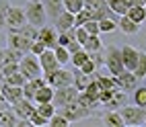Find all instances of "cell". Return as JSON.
Wrapping results in <instances>:
<instances>
[{
    "mask_svg": "<svg viewBox=\"0 0 146 127\" xmlns=\"http://www.w3.org/2000/svg\"><path fill=\"white\" fill-rule=\"evenodd\" d=\"M0 99H2V88H0Z\"/></svg>",
    "mask_w": 146,
    "mask_h": 127,
    "instance_id": "obj_50",
    "label": "cell"
},
{
    "mask_svg": "<svg viewBox=\"0 0 146 127\" xmlns=\"http://www.w3.org/2000/svg\"><path fill=\"white\" fill-rule=\"evenodd\" d=\"M78 70L84 72V74H95V72H97V64L93 62V57H89V60H86V62L78 68Z\"/></svg>",
    "mask_w": 146,
    "mask_h": 127,
    "instance_id": "obj_43",
    "label": "cell"
},
{
    "mask_svg": "<svg viewBox=\"0 0 146 127\" xmlns=\"http://www.w3.org/2000/svg\"><path fill=\"white\" fill-rule=\"evenodd\" d=\"M2 64H4V47H0V82H2Z\"/></svg>",
    "mask_w": 146,
    "mask_h": 127,
    "instance_id": "obj_46",
    "label": "cell"
},
{
    "mask_svg": "<svg viewBox=\"0 0 146 127\" xmlns=\"http://www.w3.org/2000/svg\"><path fill=\"white\" fill-rule=\"evenodd\" d=\"M45 80H47V84H52L54 88L70 86V84H74V72H70V70H66L64 66H60L56 72H52L50 76H45Z\"/></svg>",
    "mask_w": 146,
    "mask_h": 127,
    "instance_id": "obj_7",
    "label": "cell"
},
{
    "mask_svg": "<svg viewBox=\"0 0 146 127\" xmlns=\"http://www.w3.org/2000/svg\"><path fill=\"white\" fill-rule=\"evenodd\" d=\"M82 49H86L89 53H95V51H101L103 49V43H101V39L99 35H89V39L82 43Z\"/></svg>",
    "mask_w": 146,
    "mask_h": 127,
    "instance_id": "obj_26",
    "label": "cell"
},
{
    "mask_svg": "<svg viewBox=\"0 0 146 127\" xmlns=\"http://www.w3.org/2000/svg\"><path fill=\"white\" fill-rule=\"evenodd\" d=\"M25 53L19 51V49H13V47H4V62H21V57Z\"/></svg>",
    "mask_w": 146,
    "mask_h": 127,
    "instance_id": "obj_33",
    "label": "cell"
},
{
    "mask_svg": "<svg viewBox=\"0 0 146 127\" xmlns=\"http://www.w3.org/2000/svg\"><path fill=\"white\" fill-rule=\"evenodd\" d=\"M31 45H33V39L21 35L19 31H11V29H8V33H6V47H13V49H19L23 53H29Z\"/></svg>",
    "mask_w": 146,
    "mask_h": 127,
    "instance_id": "obj_8",
    "label": "cell"
},
{
    "mask_svg": "<svg viewBox=\"0 0 146 127\" xmlns=\"http://www.w3.org/2000/svg\"><path fill=\"white\" fill-rule=\"evenodd\" d=\"M99 29H101V33H113V31H117V29H119L117 18H111V16L99 18Z\"/></svg>",
    "mask_w": 146,
    "mask_h": 127,
    "instance_id": "obj_25",
    "label": "cell"
},
{
    "mask_svg": "<svg viewBox=\"0 0 146 127\" xmlns=\"http://www.w3.org/2000/svg\"><path fill=\"white\" fill-rule=\"evenodd\" d=\"M43 2V8H45V14L50 21H56L66 8H64V0H41Z\"/></svg>",
    "mask_w": 146,
    "mask_h": 127,
    "instance_id": "obj_16",
    "label": "cell"
},
{
    "mask_svg": "<svg viewBox=\"0 0 146 127\" xmlns=\"http://www.w3.org/2000/svg\"><path fill=\"white\" fill-rule=\"evenodd\" d=\"M89 57H91V53L86 51V49H78V51H74V53L70 55V64H74V68L78 70V68H80L86 60H89Z\"/></svg>",
    "mask_w": 146,
    "mask_h": 127,
    "instance_id": "obj_29",
    "label": "cell"
},
{
    "mask_svg": "<svg viewBox=\"0 0 146 127\" xmlns=\"http://www.w3.org/2000/svg\"><path fill=\"white\" fill-rule=\"evenodd\" d=\"M123 105H128V92L121 90V88H115L113 94H111V99L107 101L103 107H105V109H109V111H119Z\"/></svg>",
    "mask_w": 146,
    "mask_h": 127,
    "instance_id": "obj_14",
    "label": "cell"
},
{
    "mask_svg": "<svg viewBox=\"0 0 146 127\" xmlns=\"http://www.w3.org/2000/svg\"><path fill=\"white\" fill-rule=\"evenodd\" d=\"M58 109V113H62L64 117L70 123H76V121H82V119H86V117L91 115V109H86V107H82L78 101L76 103H72V105H66V107H56Z\"/></svg>",
    "mask_w": 146,
    "mask_h": 127,
    "instance_id": "obj_4",
    "label": "cell"
},
{
    "mask_svg": "<svg viewBox=\"0 0 146 127\" xmlns=\"http://www.w3.org/2000/svg\"><path fill=\"white\" fill-rule=\"evenodd\" d=\"M117 78V82H119V88L121 90H134L136 88V82H138V76H136L134 72H130V70H123L119 76H115Z\"/></svg>",
    "mask_w": 146,
    "mask_h": 127,
    "instance_id": "obj_19",
    "label": "cell"
},
{
    "mask_svg": "<svg viewBox=\"0 0 146 127\" xmlns=\"http://www.w3.org/2000/svg\"><path fill=\"white\" fill-rule=\"evenodd\" d=\"M107 4H109V8L117 16L128 14V11H130V2H128V0H107Z\"/></svg>",
    "mask_w": 146,
    "mask_h": 127,
    "instance_id": "obj_23",
    "label": "cell"
},
{
    "mask_svg": "<svg viewBox=\"0 0 146 127\" xmlns=\"http://www.w3.org/2000/svg\"><path fill=\"white\" fill-rule=\"evenodd\" d=\"M35 113H39V115H43V117H50L56 113V105L54 103H37L35 105Z\"/></svg>",
    "mask_w": 146,
    "mask_h": 127,
    "instance_id": "obj_30",
    "label": "cell"
},
{
    "mask_svg": "<svg viewBox=\"0 0 146 127\" xmlns=\"http://www.w3.org/2000/svg\"><path fill=\"white\" fill-rule=\"evenodd\" d=\"M13 111L17 113L19 119L29 121V117L35 113V105H33V101H31V99H25V96H23V99L19 101V103H15V105H13Z\"/></svg>",
    "mask_w": 146,
    "mask_h": 127,
    "instance_id": "obj_12",
    "label": "cell"
},
{
    "mask_svg": "<svg viewBox=\"0 0 146 127\" xmlns=\"http://www.w3.org/2000/svg\"><path fill=\"white\" fill-rule=\"evenodd\" d=\"M45 49H47V47H45V43H43V41H39V39H35V41H33V45H31V49H29V51H31L33 55H41Z\"/></svg>",
    "mask_w": 146,
    "mask_h": 127,
    "instance_id": "obj_44",
    "label": "cell"
},
{
    "mask_svg": "<svg viewBox=\"0 0 146 127\" xmlns=\"http://www.w3.org/2000/svg\"><path fill=\"white\" fill-rule=\"evenodd\" d=\"M144 125H146V113H144Z\"/></svg>",
    "mask_w": 146,
    "mask_h": 127,
    "instance_id": "obj_49",
    "label": "cell"
},
{
    "mask_svg": "<svg viewBox=\"0 0 146 127\" xmlns=\"http://www.w3.org/2000/svg\"><path fill=\"white\" fill-rule=\"evenodd\" d=\"M50 125H52V127H68V125H70V121H68L62 113H58V109H56V113L50 117Z\"/></svg>",
    "mask_w": 146,
    "mask_h": 127,
    "instance_id": "obj_31",
    "label": "cell"
},
{
    "mask_svg": "<svg viewBox=\"0 0 146 127\" xmlns=\"http://www.w3.org/2000/svg\"><path fill=\"white\" fill-rule=\"evenodd\" d=\"M19 72L25 74L27 80H31V78H37L41 76V64H39V57L33 55L31 51L25 53L21 57V62H19Z\"/></svg>",
    "mask_w": 146,
    "mask_h": 127,
    "instance_id": "obj_2",
    "label": "cell"
},
{
    "mask_svg": "<svg viewBox=\"0 0 146 127\" xmlns=\"http://www.w3.org/2000/svg\"><path fill=\"white\" fill-rule=\"evenodd\" d=\"M105 68L109 70L111 76H119L125 66H123V57H121V49L119 47H109L107 49V55H105Z\"/></svg>",
    "mask_w": 146,
    "mask_h": 127,
    "instance_id": "obj_5",
    "label": "cell"
},
{
    "mask_svg": "<svg viewBox=\"0 0 146 127\" xmlns=\"http://www.w3.org/2000/svg\"><path fill=\"white\" fill-rule=\"evenodd\" d=\"M54 27H56V31L58 33H64V31H70V29L74 27V13L70 11H64L60 16L54 21Z\"/></svg>",
    "mask_w": 146,
    "mask_h": 127,
    "instance_id": "obj_17",
    "label": "cell"
},
{
    "mask_svg": "<svg viewBox=\"0 0 146 127\" xmlns=\"http://www.w3.org/2000/svg\"><path fill=\"white\" fill-rule=\"evenodd\" d=\"M121 57H123L125 70L134 72L136 64H138V60H140V51L136 49V47H132V45H123V47H121Z\"/></svg>",
    "mask_w": 146,
    "mask_h": 127,
    "instance_id": "obj_13",
    "label": "cell"
},
{
    "mask_svg": "<svg viewBox=\"0 0 146 127\" xmlns=\"http://www.w3.org/2000/svg\"><path fill=\"white\" fill-rule=\"evenodd\" d=\"M121 117H123V123L125 125H144V113H146V107H138V105H123L119 109Z\"/></svg>",
    "mask_w": 146,
    "mask_h": 127,
    "instance_id": "obj_3",
    "label": "cell"
},
{
    "mask_svg": "<svg viewBox=\"0 0 146 127\" xmlns=\"http://www.w3.org/2000/svg\"><path fill=\"white\" fill-rule=\"evenodd\" d=\"M4 82H6V84H13V86H23V84L27 82V78H25V74H21V72H15V74H11V76H6Z\"/></svg>",
    "mask_w": 146,
    "mask_h": 127,
    "instance_id": "obj_35",
    "label": "cell"
},
{
    "mask_svg": "<svg viewBox=\"0 0 146 127\" xmlns=\"http://www.w3.org/2000/svg\"><path fill=\"white\" fill-rule=\"evenodd\" d=\"M54 92H56V88H54L52 84L39 86V88H37V92H35V96H33L35 105H37V103H54Z\"/></svg>",
    "mask_w": 146,
    "mask_h": 127,
    "instance_id": "obj_20",
    "label": "cell"
},
{
    "mask_svg": "<svg viewBox=\"0 0 146 127\" xmlns=\"http://www.w3.org/2000/svg\"><path fill=\"white\" fill-rule=\"evenodd\" d=\"M86 31H89V35H101V29H99V21H86L82 25Z\"/></svg>",
    "mask_w": 146,
    "mask_h": 127,
    "instance_id": "obj_42",
    "label": "cell"
},
{
    "mask_svg": "<svg viewBox=\"0 0 146 127\" xmlns=\"http://www.w3.org/2000/svg\"><path fill=\"white\" fill-rule=\"evenodd\" d=\"M27 2H41V0H27Z\"/></svg>",
    "mask_w": 146,
    "mask_h": 127,
    "instance_id": "obj_48",
    "label": "cell"
},
{
    "mask_svg": "<svg viewBox=\"0 0 146 127\" xmlns=\"http://www.w3.org/2000/svg\"><path fill=\"white\" fill-rule=\"evenodd\" d=\"M74 37H76V41L82 45L86 39H89V31H86L84 27H74Z\"/></svg>",
    "mask_w": 146,
    "mask_h": 127,
    "instance_id": "obj_41",
    "label": "cell"
},
{
    "mask_svg": "<svg viewBox=\"0 0 146 127\" xmlns=\"http://www.w3.org/2000/svg\"><path fill=\"white\" fill-rule=\"evenodd\" d=\"M27 25V14L23 6H8L6 11V27L8 29H19Z\"/></svg>",
    "mask_w": 146,
    "mask_h": 127,
    "instance_id": "obj_9",
    "label": "cell"
},
{
    "mask_svg": "<svg viewBox=\"0 0 146 127\" xmlns=\"http://www.w3.org/2000/svg\"><path fill=\"white\" fill-rule=\"evenodd\" d=\"M37 39L45 43L47 49H54V47L58 45V31H56V27H45V25H43V27L39 29Z\"/></svg>",
    "mask_w": 146,
    "mask_h": 127,
    "instance_id": "obj_15",
    "label": "cell"
},
{
    "mask_svg": "<svg viewBox=\"0 0 146 127\" xmlns=\"http://www.w3.org/2000/svg\"><path fill=\"white\" fill-rule=\"evenodd\" d=\"M134 105H138V107H146V86L134 88Z\"/></svg>",
    "mask_w": 146,
    "mask_h": 127,
    "instance_id": "obj_36",
    "label": "cell"
},
{
    "mask_svg": "<svg viewBox=\"0 0 146 127\" xmlns=\"http://www.w3.org/2000/svg\"><path fill=\"white\" fill-rule=\"evenodd\" d=\"M37 57H39V64H41V74H43V76H50L52 72H56L58 68H60V64H58V60H56L54 49H45L41 55H37Z\"/></svg>",
    "mask_w": 146,
    "mask_h": 127,
    "instance_id": "obj_10",
    "label": "cell"
},
{
    "mask_svg": "<svg viewBox=\"0 0 146 127\" xmlns=\"http://www.w3.org/2000/svg\"><path fill=\"white\" fill-rule=\"evenodd\" d=\"M19 117L13 111V107H6V109L0 111V125H8V127H19Z\"/></svg>",
    "mask_w": 146,
    "mask_h": 127,
    "instance_id": "obj_21",
    "label": "cell"
},
{
    "mask_svg": "<svg viewBox=\"0 0 146 127\" xmlns=\"http://www.w3.org/2000/svg\"><path fill=\"white\" fill-rule=\"evenodd\" d=\"M15 72H19V62H4L2 64V82L6 76H11Z\"/></svg>",
    "mask_w": 146,
    "mask_h": 127,
    "instance_id": "obj_37",
    "label": "cell"
},
{
    "mask_svg": "<svg viewBox=\"0 0 146 127\" xmlns=\"http://www.w3.org/2000/svg\"><path fill=\"white\" fill-rule=\"evenodd\" d=\"M0 88H2V99L8 103V105H15L23 99V86H13V84H6V82H0Z\"/></svg>",
    "mask_w": 146,
    "mask_h": 127,
    "instance_id": "obj_11",
    "label": "cell"
},
{
    "mask_svg": "<svg viewBox=\"0 0 146 127\" xmlns=\"http://www.w3.org/2000/svg\"><path fill=\"white\" fill-rule=\"evenodd\" d=\"M144 8H146V4H144Z\"/></svg>",
    "mask_w": 146,
    "mask_h": 127,
    "instance_id": "obj_51",
    "label": "cell"
},
{
    "mask_svg": "<svg viewBox=\"0 0 146 127\" xmlns=\"http://www.w3.org/2000/svg\"><path fill=\"white\" fill-rule=\"evenodd\" d=\"M134 74L138 76V80L146 78V53H142V51H140V60H138V64H136V68H134Z\"/></svg>",
    "mask_w": 146,
    "mask_h": 127,
    "instance_id": "obj_32",
    "label": "cell"
},
{
    "mask_svg": "<svg viewBox=\"0 0 146 127\" xmlns=\"http://www.w3.org/2000/svg\"><path fill=\"white\" fill-rule=\"evenodd\" d=\"M130 6H144L146 4V0H128Z\"/></svg>",
    "mask_w": 146,
    "mask_h": 127,
    "instance_id": "obj_47",
    "label": "cell"
},
{
    "mask_svg": "<svg viewBox=\"0 0 146 127\" xmlns=\"http://www.w3.org/2000/svg\"><path fill=\"white\" fill-rule=\"evenodd\" d=\"M103 123L109 125V127H123V125H125L119 111H107V113L103 115Z\"/></svg>",
    "mask_w": 146,
    "mask_h": 127,
    "instance_id": "obj_22",
    "label": "cell"
},
{
    "mask_svg": "<svg viewBox=\"0 0 146 127\" xmlns=\"http://www.w3.org/2000/svg\"><path fill=\"white\" fill-rule=\"evenodd\" d=\"M93 78H95V74H84V72L78 70V74H74V86L82 92V90H86V86L91 84Z\"/></svg>",
    "mask_w": 146,
    "mask_h": 127,
    "instance_id": "obj_24",
    "label": "cell"
},
{
    "mask_svg": "<svg viewBox=\"0 0 146 127\" xmlns=\"http://www.w3.org/2000/svg\"><path fill=\"white\" fill-rule=\"evenodd\" d=\"M78 103L82 107H86V109H95V107H99V103H95L91 96H86V92H80L78 94Z\"/></svg>",
    "mask_w": 146,
    "mask_h": 127,
    "instance_id": "obj_40",
    "label": "cell"
},
{
    "mask_svg": "<svg viewBox=\"0 0 146 127\" xmlns=\"http://www.w3.org/2000/svg\"><path fill=\"white\" fill-rule=\"evenodd\" d=\"M91 57H93V62L97 64V68H101V66H105V57H101V55H99V51H95V53H91Z\"/></svg>",
    "mask_w": 146,
    "mask_h": 127,
    "instance_id": "obj_45",
    "label": "cell"
},
{
    "mask_svg": "<svg viewBox=\"0 0 146 127\" xmlns=\"http://www.w3.org/2000/svg\"><path fill=\"white\" fill-rule=\"evenodd\" d=\"M128 16L132 18V21H136L138 25H142V23L146 21V8H144V6H130Z\"/></svg>",
    "mask_w": 146,
    "mask_h": 127,
    "instance_id": "obj_27",
    "label": "cell"
},
{
    "mask_svg": "<svg viewBox=\"0 0 146 127\" xmlns=\"http://www.w3.org/2000/svg\"><path fill=\"white\" fill-rule=\"evenodd\" d=\"M78 94H80V90L76 88L74 84H70V86H62V88H56V92H54V105H56V107L72 105V103L78 101Z\"/></svg>",
    "mask_w": 146,
    "mask_h": 127,
    "instance_id": "obj_6",
    "label": "cell"
},
{
    "mask_svg": "<svg viewBox=\"0 0 146 127\" xmlns=\"http://www.w3.org/2000/svg\"><path fill=\"white\" fill-rule=\"evenodd\" d=\"M64 8L76 14V13H80L84 8V0H64Z\"/></svg>",
    "mask_w": 146,
    "mask_h": 127,
    "instance_id": "obj_34",
    "label": "cell"
},
{
    "mask_svg": "<svg viewBox=\"0 0 146 127\" xmlns=\"http://www.w3.org/2000/svg\"><path fill=\"white\" fill-rule=\"evenodd\" d=\"M117 25H119V31H121L123 35H130V37H132V35H138V33H140V27H142V25H138L136 21H132L128 14L119 16Z\"/></svg>",
    "mask_w": 146,
    "mask_h": 127,
    "instance_id": "obj_18",
    "label": "cell"
},
{
    "mask_svg": "<svg viewBox=\"0 0 146 127\" xmlns=\"http://www.w3.org/2000/svg\"><path fill=\"white\" fill-rule=\"evenodd\" d=\"M25 14H27V23L37 27V29H41L47 23V14H45L43 2H27L25 4Z\"/></svg>",
    "mask_w": 146,
    "mask_h": 127,
    "instance_id": "obj_1",
    "label": "cell"
},
{
    "mask_svg": "<svg viewBox=\"0 0 146 127\" xmlns=\"http://www.w3.org/2000/svg\"><path fill=\"white\" fill-rule=\"evenodd\" d=\"M8 0H0V31L6 27V11H8Z\"/></svg>",
    "mask_w": 146,
    "mask_h": 127,
    "instance_id": "obj_39",
    "label": "cell"
},
{
    "mask_svg": "<svg viewBox=\"0 0 146 127\" xmlns=\"http://www.w3.org/2000/svg\"><path fill=\"white\" fill-rule=\"evenodd\" d=\"M54 53H56V60H58V64H60V66L70 64V51H68V47L56 45V47H54Z\"/></svg>",
    "mask_w": 146,
    "mask_h": 127,
    "instance_id": "obj_28",
    "label": "cell"
},
{
    "mask_svg": "<svg viewBox=\"0 0 146 127\" xmlns=\"http://www.w3.org/2000/svg\"><path fill=\"white\" fill-rule=\"evenodd\" d=\"M29 121H31V125H35V127H45V125H50V119L43 117V115H39V113H33L31 117H29Z\"/></svg>",
    "mask_w": 146,
    "mask_h": 127,
    "instance_id": "obj_38",
    "label": "cell"
}]
</instances>
